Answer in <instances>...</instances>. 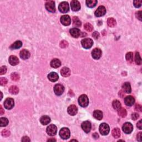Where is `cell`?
Returning a JSON list of instances; mask_svg holds the SVG:
<instances>
[{
  "instance_id": "6da1fadb",
  "label": "cell",
  "mask_w": 142,
  "mask_h": 142,
  "mask_svg": "<svg viewBox=\"0 0 142 142\" xmlns=\"http://www.w3.org/2000/svg\"><path fill=\"white\" fill-rule=\"evenodd\" d=\"M79 104L82 107H86L89 104V99L88 97L85 94H82L78 99Z\"/></svg>"
},
{
  "instance_id": "7a4b0ae2",
  "label": "cell",
  "mask_w": 142,
  "mask_h": 142,
  "mask_svg": "<svg viewBox=\"0 0 142 142\" xmlns=\"http://www.w3.org/2000/svg\"><path fill=\"white\" fill-rule=\"evenodd\" d=\"M81 44L84 48L89 49L93 46V41L90 38H84L82 40Z\"/></svg>"
},
{
  "instance_id": "3957f363",
  "label": "cell",
  "mask_w": 142,
  "mask_h": 142,
  "mask_svg": "<svg viewBox=\"0 0 142 142\" xmlns=\"http://www.w3.org/2000/svg\"><path fill=\"white\" fill-rule=\"evenodd\" d=\"M70 131L68 128H62L59 131V135L63 139H68L70 137Z\"/></svg>"
},
{
  "instance_id": "277c9868",
  "label": "cell",
  "mask_w": 142,
  "mask_h": 142,
  "mask_svg": "<svg viewBox=\"0 0 142 142\" xmlns=\"http://www.w3.org/2000/svg\"><path fill=\"white\" fill-rule=\"evenodd\" d=\"M110 128L106 123H102L99 126V131L102 135H106L109 133Z\"/></svg>"
},
{
  "instance_id": "5b68a950",
  "label": "cell",
  "mask_w": 142,
  "mask_h": 142,
  "mask_svg": "<svg viewBox=\"0 0 142 142\" xmlns=\"http://www.w3.org/2000/svg\"><path fill=\"white\" fill-rule=\"evenodd\" d=\"M45 6H46V9L48 12H51V13H54L55 12V6L54 1H47L45 4Z\"/></svg>"
},
{
  "instance_id": "8992f818",
  "label": "cell",
  "mask_w": 142,
  "mask_h": 142,
  "mask_svg": "<svg viewBox=\"0 0 142 142\" xmlns=\"http://www.w3.org/2000/svg\"><path fill=\"white\" fill-rule=\"evenodd\" d=\"M58 9L61 13H67L69 11V5L67 2H61L58 6Z\"/></svg>"
},
{
  "instance_id": "52a82bcc",
  "label": "cell",
  "mask_w": 142,
  "mask_h": 142,
  "mask_svg": "<svg viewBox=\"0 0 142 142\" xmlns=\"http://www.w3.org/2000/svg\"><path fill=\"white\" fill-rule=\"evenodd\" d=\"M123 131H124V133L129 134L131 133L133 131V126L131 123L127 122L124 124L122 127Z\"/></svg>"
},
{
  "instance_id": "ba28073f",
  "label": "cell",
  "mask_w": 142,
  "mask_h": 142,
  "mask_svg": "<svg viewBox=\"0 0 142 142\" xmlns=\"http://www.w3.org/2000/svg\"><path fill=\"white\" fill-rule=\"evenodd\" d=\"M15 106L13 99L11 98H7L4 102V106L7 109H11Z\"/></svg>"
},
{
  "instance_id": "9c48e42d",
  "label": "cell",
  "mask_w": 142,
  "mask_h": 142,
  "mask_svg": "<svg viewBox=\"0 0 142 142\" xmlns=\"http://www.w3.org/2000/svg\"><path fill=\"white\" fill-rule=\"evenodd\" d=\"M47 133L48 135L50 136H54L56 134L57 131V128L54 124L49 125V126L47 128Z\"/></svg>"
},
{
  "instance_id": "30bf717a",
  "label": "cell",
  "mask_w": 142,
  "mask_h": 142,
  "mask_svg": "<svg viewBox=\"0 0 142 142\" xmlns=\"http://www.w3.org/2000/svg\"><path fill=\"white\" fill-rule=\"evenodd\" d=\"M55 93L57 96H61L63 94L65 90V88L61 84H55L53 88Z\"/></svg>"
},
{
  "instance_id": "8fae6325",
  "label": "cell",
  "mask_w": 142,
  "mask_h": 142,
  "mask_svg": "<svg viewBox=\"0 0 142 142\" xmlns=\"http://www.w3.org/2000/svg\"><path fill=\"white\" fill-rule=\"evenodd\" d=\"M81 127L84 132L86 133H89L90 130H91L92 125L89 121H85V122L82 123Z\"/></svg>"
},
{
  "instance_id": "7c38bea8",
  "label": "cell",
  "mask_w": 142,
  "mask_h": 142,
  "mask_svg": "<svg viewBox=\"0 0 142 142\" xmlns=\"http://www.w3.org/2000/svg\"><path fill=\"white\" fill-rule=\"evenodd\" d=\"M106 13V9L103 6H100L95 11V16L97 17H102L104 16Z\"/></svg>"
},
{
  "instance_id": "4fadbf2b",
  "label": "cell",
  "mask_w": 142,
  "mask_h": 142,
  "mask_svg": "<svg viewBox=\"0 0 142 142\" xmlns=\"http://www.w3.org/2000/svg\"><path fill=\"white\" fill-rule=\"evenodd\" d=\"M71 9L72 10V11L75 12L78 11L79 10L81 9V4L79 2V1H76V0H74V1H71Z\"/></svg>"
},
{
  "instance_id": "5bb4252c",
  "label": "cell",
  "mask_w": 142,
  "mask_h": 142,
  "mask_svg": "<svg viewBox=\"0 0 142 142\" xmlns=\"http://www.w3.org/2000/svg\"><path fill=\"white\" fill-rule=\"evenodd\" d=\"M61 22L64 26H69L71 23V17L68 15H63L61 17Z\"/></svg>"
},
{
  "instance_id": "9a60e30c",
  "label": "cell",
  "mask_w": 142,
  "mask_h": 142,
  "mask_svg": "<svg viewBox=\"0 0 142 142\" xmlns=\"http://www.w3.org/2000/svg\"><path fill=\"white\" fill-rule=\"evenodd\" d=\"M102 51L99 48H94L92 52V57L95 59H99L102 55Z\"/></svg>"
},
{
  "instance_id": "2e32d148",
  "label": "cell",
  "mask_w": 142,
  "mask_h": 142,
  "mask_svg": "<svg viewBox=\"0 0 142 142\" xmlns=\"http://www.w3.org/2000/svg\"><path fill=\"white\" fill-rule=\"evenodd\" d=\"M70 33L74 38H78L81 35V32L77 28H73L70 30Z\"/></svg>"
},
{
  "instance_id": "e0dca14e",
  "label": "cell",
  "mask_w": 142,
  "mask_h": 142,
  "mask_svg": "<svg viewBox=\"0 0 142 142\" xmlns=\"http://www.w3.org/2000/svg\"><path fill=\"white\" fill-rule=\"evenodd\" d=\"M135 102V99L133 98V97L131 96H127L126 97L124 98V103L125 104L127 105V106H133Z\"/></svg>"
},
{
  "instance_id": "ac0fdd59",
  "label": "cell",
  "mask_w": 142,
  "mask_h": 142,
  "mask_svg": "<svg viewBox=\"0 0 142 142\" xmlns=\"http://www.w3.org/2000/svg\"><path fill=\"white\" fill-rule=\"evenodd\" d=\"M68 113L71 116H75L78 112V108L75 105H71L68 108Z\"/></svg>"
},
{
  "instance_id": "d6986e66",
  "label": "cell",
  "mask_w": 142,
  "mask_h": 142,
  "mask_svg": "<svg viewBox=\"0 0 142 142\" xmlns=\"http://www.w3.org/2000/svg\"><path fill=\"white\" fill-rule=\"evenodd\" d=\"M20 56L21 58L23 59H27L30 58V53L27 49H23L20 52Z\"/></svg>"
},
{
  "instance_id": "ffe728a7",
  "label": "cell",
  "mask_w": 142,
  "mask_h": 142,
  "mask_svg": "<svg viewBox=\"0 0 142 142\" xmlns=\"http://www.w3.org/2000/svg\"><path fill=\"white\" fill-rule=\"evenodd\" d=\"M48 78L51 82H55L59 78L58 75L55 72H51L48 75Z\"/></svg>"
},
{
  "instance_id": "44dd1931",
  "label": "cell",
  "mask_w": 142,
  "mask_h": 142,
  "mask_svg": "<svg viewBox=\"0 0 142 142\" xmlns=\"http://www.w3.org/2000/svg\"><path fill=\"white\" fill-rule=\"evenodd\" d=\"M51 66L53 68H57L61 66V61L59 60L58 59H53L51 62L50 63Z\"/></svg>"
},
{
  "instance_id": "7402d4cb",
  "label": "cell",
  "mask_w": 142,
  "mask_h": 142,
  "mask_svg": "<svg viewBox=\"0 0 142 142\" xmlns=\"http://www.w3.org/2000/svg\"><path fill=\"white\" fill-rule=\"evenodd\" d=\"M9 61L10 65H11L12 66H16L18 65V63H19V60L15 55H11L9 57Z\"/></svg>"
},
{
  "instance_id": "603a6c76",
  "label": "cell",
  "mask_w": 142,
  "mask_h": 142,
  "mask_svg": "<svg viewBox=\"0 0 142 142\" xmlns=\"http://www.w3.org/2000/svg\"><path fill=\"white\" fill-rule=\"evenodd\" d=\"M40 122L41 124L44 125H46L48 124L51 122V118L47 116H44L41 117Z\"/></svg>"
},
{
  "instance_id": "cb8c5ba5",
  "label": "cell",
  "mask_w": 142,
  "mask_h": 142,
  "mask_svg": "<svg viewBox=\"0 0 142 142\" xmlns=\"http://www.w3.org/2000/svg\"><path fill=\"white\" fill-rule=\"evenodd\" d=\"M61 75L63 77H68L71 75V71L67 67H63L61 71Z\"/></svg>"
},
{
  "instance_id": "d4e9b609",
  "label": "cell",
  "mask_w": 142,
  "mask_h": 142,
  "mask_svg": "<svg viewBox=\"0 0 142 142\" xmlns=\"http://www.w3.org/2000/svg\"><path fill=\"white\" fill-rule=\"evenodd\" d=\"M122 88L124 92L126 93H131V88L130 83L129 82H125L122 86Z\"/></svg>"
},
{
  "instance_id": "484cf974",
  "label": "cell",
  "mask_w": 142,
  "mask_h": 142,
  "mask_svg": "<svg viewBox=\"0 0 142 142\" xmlns=\"http://www.w3.org/2000/svg\"><path fill=\"white\" fill-rule=\"evenodd\" d=\"M93 117L98 120H101L103 118V113L99 110H96L93 112Z\"/></svg>"
},
{
  "instance_id": "4316f807",
  "label": "cell",
  "mask_w": 142,
  "mask_h": 142,
  "mask_svg": "<svg viewBox=\"0 0 142 142\" xmlns=\"http://www.w3.org/2000/svg\"><path fill=\"white\" fill-rule=\"evenodd\" d=\"M22 46V42L21 41H16L15 43H13V44L10 47V48L11 49H16L21 48Z\"/></svg>"
},
{
  "instance_id": "83f0119b",
  "label": "cell",
  "mask_w": 142,
  "mask_h": 142,
  "mask_svg": "<svg viewBox=\"0 0 142 142\" xmlns=\"http://www.w3.org/2000/svg\"><path fill=\"white\" fill-rule=\"evenodd\" d=\"M112 134L113 137L115 138H118L120 136V131L118 128H116L113 129L112 131Z\"/></svg>"
},
{
  "instance_id": "f1b7e54d",
  "label": "cell",
  "mask_w": 142,
  "mask_h": 142,
  "mask_svg": "<svg viewBox=\"0 0 142 142\" xmlns=\"http://www.w3.org/2000/svg\"><path fill=\"white\" fill-rule=\"evenodd\" d=\"M116 21L114 18L110 17L108 18L107 20V24L108 26L110 27H114L116 25Z\"/></svg>"
},
{
  "instance_id": "f546056e",
  "label": "cell",
  "mask_w": 142,
  "mask_h": 142,
  "mask_svg": "<svg viewBox=\"0 0 142 142\" xmlns=\"http://www.w3.org/2000/svg\"><path fill=\"white\" fill-rule=\"evenodd\" d=\"M9 92L12 94H17L19 92V89L16 86H12L10 87L9 89Z\"/></svg>"
},
{
  "instance_id": "4dcf8cb0",
  "label": "cell",
  "mask_w": 142,
  "mask_h": 142,
  "mask_svg": "<svg viewBox=\"0 0 142 142\" xmlns=\"http://www.w3.org/2000/svg\"><path fill=\"white\" fill-rule=\"evenodd\" d=\"M86 3L88 7L92 8L96 6L97 3V1H96V0H87V1H86Z\"/></svg>"
},
{
  "instance_id": "1f68e13d",
  "label": "cell",
  "mask_w": 142,
  "mask_h": 142,
  "mask_svg": "<svg viewBox=\"0 0 142 142\" xmlns=\"http://www.w3.org/2000/svg\"><path fill=\"white\" fill-rule=\"evenodd\" d=\"M127 110L123 108H120L118 110V114L119 117L124 118L127 116Z\"/></svg>"
},
{
  "instance_id": "d6a6232c",
  "label": "cell",
  "mask_w": 142,
  "mask_h": 142,
  "mask_svg": "<svg viewBox=\"0 0 142 142\" xmlns=\"http://www.w3.org/2000/svg\"><path fill=\"white\" fill-rule=\"evenodd\" d=\"M112 106L114 109L117 110L121 108V107H122L120 102L118 100H114L112 103Z\"/></svg>"
},
{
  "instance_id": "836d02e7",
  "label": "cell",
  "mask_w": 142,
  "mask_h": 142,
  "mask_svg": "<svg viewBox=\"0 0 142 142\" xmlns=\"http://www.w3.org/2000/svg\"><path fill=\"white\" fill-rule=\"evenodd\" d=\"M125 58H126V60L129 63L133 62V53L131 52H128L126 55H125Z\"/></svg>"
},
{
  "instance_id": "e575fe53",
  "label": "cell",
  "mask_w": 142,
  "mask_h": 142,
  "mask_svg": "<svg viewBox=\"0 0 142 142\" xmlns=\"http://www.w3.org/2000/svg\"><path fill=\"white\" fill-rule=\"evenodd\" d=\"M73 24L74 26L80 27L81 26V22L78 17H74L73 18Z\"/></svg>"
},
{
  "instance_id": "d590c367",
  "label": "cell",
  "mask_w": 142,
  "mask_h": 142,
  "mask_svg": "<svg viewBox=\"0 0 142 142\" xmlns=\"http://www.w3.org/2000/svg\"><path fill=\"white\" fill-rule=\"evenodd\" d=\"M8 123H9V120H8L7 118H5V117H2L0 119V125L1 127H6L7 126Z\"/></svg>"
},
{
  "instance_id": "8d00e7d4",
  "label": "cell",
  "mask_w": 142,
  "mask_h": 142,
  "mask_svg": "<svg viewBox=\"0 0 142 142\" xmlns=\"http://www.w3.org/2000/svg\"><path fill=\"white\" fill-rule=\"evenodd\" d=\"M135 61L137 65H140L142 63V59L140 56V55L139 52H136L135 53Z\"/></svg>"
},
{
  "instance_id": "74e56055",
  "label": "cell",
  "mask_w": 142,
  "mask_h": 142,
  "mask_svg": "<svg viewBox=\"0 0 142 142\" xmlns=\"http://www.w3.org/2000/svg\"><path fill=\"white\" fill-rule=\"evenodd\" d=\"M11 78L13 81H18L20 79V76L16 72L12 73L11 75Z\"/></svg>"
},
{
  "instance_id": "f35d334b",
  "label": "cell",
  "mask_w": 142,
  "mask_h": 142,
  "mask_svg": "<svg viewBox=\"0 0 142 142\" xmlns=\"http://www.w3.org/2000/svg\"><path fill=\"white\" fill-rule=\"evenodd\" d=\"M84 28L86 31H89V32H91L93 30V26H92L91 24H90L89 23H86L85 24H84Z\"/></svg>"
},
{
  "instance_id": "ab89813d",
  "label": "cell",
  "mask_w": 142,
  "mask_h": 142,
  "mask_svg": "<svg viewBox=\"0 0 142 142\" xmlns=\"http://www.w3.org/2000/svg\"><path fill=\"white\" fill-rule=\"evenodd\" d=\"M60 47L62 48H65L68 46V43L65 40H62L60 42Z\"/></svg>"
},
{
  "instance_id": "60d3db41",
  "label": "cell",
  "mask_w": 142,
  "mask_h": 142,
  "mask_svg": "<svg viewBox=\"0 0 142 142\" xmlns=\"http://www.w3.org/2000/svg\"><path fill=\"white\" fill-rule=\"evenodd\" d=\"M142 1H141V0H138V1H134L133 3H134V6H135L136 8H139L142 5Z\"/></svg>"
},
{
  "instance_id": "b9f144b4",
  "label": "cell",
  "mask_w": 142,
  "mask_h": 142,
  "mask_svg": "<svg viewBox=\"0 0 142 142\" xmlns=\"http://www.w3.org/2000/svg\"><path fill=\"white\" fill-rule=\"evenodd\" d=\"M7 83V79L6 78L1 77L0 78V84L1 86H5Z\"/></svg>"
},
{
  "instance_id": "7bdbcfd3",
  "label": "cell",
  "mask_w": 142,
  "mask_h": 142,
  "mask_svg": "<svg viewBox=\"0 0 142 142\" xmlns=\"http://www.w3.org/2000/svg\"><path fill=\"white\" fill-rule=\"evenodd\" d=\"M2 135L3 137H9L10 135V132L9 131L7 130V129H4L2 131Z\"/></svg>"
},
{
  "instance_id": "ee69618b",
  "label": "cell",
  "mask_w": 142,
  "mask_h": 142,
  "mask_svg": "<svg viewBox=\"0 0 142 142\" xmlns=\"http://www.w3.org/2000/svg\"><path fill=\"white\" fill-rule=\"evenodd\" d=\"M6 71H7V68L5 66H3L2 67H1V71H0V74L1 75H4L6 73Z\"/></svg>"
},
{
  "instance_id": "f6af8a7d",
  "label": "cell",
  "mask_w": 142,
  "mask_h": 142,
  "mask_svg": "<svg viewBox=\"0 0 142 142\" xmlns=\"http://www.w3.org/2000/svg\"><path fill=\"white\" fill-rule=\"evenodd\" d=\"M139 114L137 113H134L131 114V118H132V119L134 120H137V119L139 118Z\"/></svg>"
},
{
  "instance_id": "bcb514c9",
  "label": "cell",
  "mask_w": 142,
  "mask_h": 142,
  "mask_svg": "<svg viewBox=\"0 0 142 142\" xmlns=\"http://www.w3.org/2000/svg\"><path fill=\"white\" fill-rule=\"evenodd\" d=\"M135 16H136V17L140 21H142V11H138L137 12H136Z\"/></svg>"
},
{
  "instance_id": "7dc6e473",
  "label": "cell",
  "mask_w": 142,
  "mask_h": 142,
  "mask_svg": "<svg viewBox=\"0 0 142 142\" xmlns=\"http://www.w3.org/2000/svg\"><path fill=\"white\" fill-rule=\"evenodd\" d=\"M135 110L139 112H142V106L140 104H136L135 107Z\"/></svg>"
},
{
  "instance_id": "c3c4849f",
  "label": "cell",
  "mask_w": 142,
  "mask_h": 142,
  "mask_svg": "<svg viewBox=\"0 0 142 142\" xmlns=\"http://www.w3.org/2000/svg\"><path fill=\"white\" fill-rule=\"evenodd\" d=\"M92 36L93 37H94L95 39H98L99 37V33L98 32H93V33L92 34Z\"/></svg>"
},
{
  "instance_id": "681fc988",
  "label": "cell",
  "mask_w": 142,
  "mask_h": 142,
  "mask_svg": "<svg viewBox=\"0 0 142 142\" xmlns=\"http://www.w3.org/2000/svg\"><path fill=\"white\" fill-rule=\"evenodd\" d=\"M142 132H139L137 135V139L139 142H141L142 141Z\"/></svg>"
},
{
  "instance_id": "f907efd6",
  "label": "cell",
  "mask_w": 142,
  "mask_h": 142,
  "mask_svg": "<svg viewBox=\"0 0 142 142\" xmlns=\"http://www.w3.org/2000/svg\"><path fill=\"white\" fill-rule=\"evenodd\" d=\"M21 141L22 142H30V139L28 137L25 136V137H23V138H22Z\"/></svg>"
},
{
  "instance_id": "816d5d0a",
  "label": "cell",
  "mask_w": 142,
  "mask_h": 142,
  "mask_svg": "<svg viewBox=\"0 0 142 142\" xmlns=\"http://www.w3.org/2000/svg\"><path fill=\"white\" fill-rule=\"evenodd\" d=\"M142 120H140L137 124V127L139 129H142Z\"/></svg>"
},
{
  "instance_id": "f5cc1de1",
  "label": "cell",
  "mask_w": 142,
  "mask_h": 142,
  "mask_svg": "<svg viewBox=\"0 0 142 142\" xmlns=\"http://www.w3.org/2000/svg\"><path fill=\"white\" fill-rule=\"evenodd\" d=\"M0 109H1V110H0V114L2 115V114H3V113H5V111H4L2 107L1 106H0Z\"/></svg>"
},
{
  "instance_id": "db71d44e",
  "label": "cell",
  "mask_w": 142,
  "mask_h": 142,
  "mask_svg": "<svg viewBox=\"0 0 142 142\" xmlns=\"http://www.w3.org/2000/svg\"><path fill=\"white\" fill-rule=\"evenodd\" d=\"M93 137L95 139H97V138H99V135L97 133H94L93 134Z\"/></svg>"
},
{
  "instance_id": "11a10c76",
  "label": "cell",
  "mask_w": 142,
  "mask_h": 142,
  "mask_svg": "<svg viewBox=\"0 0 142 142\" xmlns=\"http://www.w3.org/2000/svg\"><path fill=\"white\" fill-rule=\"evenodd\" d=\"M56 141V140H55V139H48V141Z\"/></svg>"
},
{
  "instance_id": "9f6ffc18",
  "label": "cell",
  "mask_w": 142,
  "mask_h": 142,
  "mask_svg": "<svg viewBox=\"0 0 142 142\" xmlns=\"http://www.w3.org/2000/svg\"><path fill=\"white\" fill-rule=\"evenodd\" d=\"M1 100L2 99V93L1 92Z\"/></svg>"
}]
</instances>
